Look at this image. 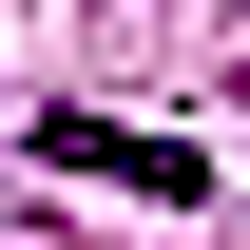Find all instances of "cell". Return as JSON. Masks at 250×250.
Here are the masks:
<instances>
[{
    "instance_id": "1",
    "label": "cell",
    "mask_w": 250,
    "mask_h": 250,
    "mask_svg": "<svg viewBox=\"0 0 250 250\" xmlns=\"http://www.w3.org/2000/svg\"><path fill=\"white\" fill-rule=\"evenodd\" d=\"M39 154L96 173V192H154V212H212V154L192 135H135V116H39Z\"/></svg>"
}]
</instances>
